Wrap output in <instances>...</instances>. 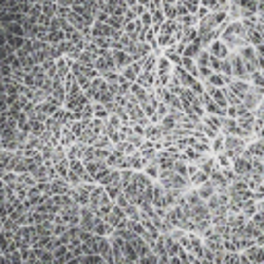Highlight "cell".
<instances>
[{
  "label": "cell",
  "mask_w": 264,
  "mask_h": 264,
  "mask_svg": "<svg viewBox=\"0 0 264 264\" xmlns=\"http://www.w3.org/2000/svg\"><path fill=\"white\" fill-rule=\"evenodd\" d=\"M231 21L229 19V13L227 10H209L202 19H198V36H200V41L204 45V50H206V45H209L211 41L215 39H219L221 36V31L225 29V25Z\"/></svg>",
  "instance_id": "6da1fadb"
},
{
  "label": "cell",
  "mask_w": 264,
  "mask_h": 264,
  "mask_svg": "<svg viewBox=\"0 0 264 264\" xmlns=\"http://www.w3.org/2000/svg\"><path fill=\"white\" fill-rule=\"evenodd\" d=\"M229 60H231V78H239V81H248L250 75L258 68L254 45H246L242 50L231 52Z\"/></svg>",
  "instance_id": "7a4b0ae2"
},
{
  "label": "cell",
  "mask_w": 264,
  "mask_h": 264,
  "mask_svg": "<svg viewBox=\"0 0 264 264\" xmlns=\"http://www.w3.org/2000/svg\"><path fill=\"white\" fill-rule=\"evenodd\" d=\"M219 39L229 48V52H235V50H242L246 48L248 43V38H246V29L242 25V21H229L225 29L221 31Z\"/></svg>",
  "instance_id": "3957f363"
},
{
  "label": "cell",
  "mask_w": 264,
  "mask_h": 264,
  "mask_svg": "<svg viewBox=\"0 0 264 264\" xmlns=\"http://www.w3.org/2000/svg\"><path fill=\"white\" fill-rule=\"evenodd\" d=\"M184 33V27L180 25L178 19H165V23L157 29V45L161 50L169 48V45H176Z\"/></svg>",
  "instance_id": "277c9868"
},
{
  "label": "cell",
  "mask_w": 264,
  "mask_h": 264,
  "mask_svg": "<svg viewBox=\"0 0 264 264\" xmlns=\"http://www.w3.org/2000/svg\"><path fill=\"white\" fill-rule=\"evenodd\" d=\"M171 76H174V64L161 54L157 58V66H155V89L167 87L171 83Z\"/></svg>",
  "instance_id": "5b68a950"
},
{
  "label": "cell",
  "mask_w": 264,
  "mask_h": 264,
  "mask_svg": "<svg viewBox=\"0 0 264 264\" xmlns=\"http://www.w3.org/2000/svg\"><path fill=\"white\" fill-rule=\"evenodd\" d=\"M250 141L246 139H239V136H225V147H223V153L229 157V159H235L237 157H242L244 151H246V147H248Z\"/></svg>",
  "instance_id": "8992f818"
},
{
  "label": "cell",
  "mask_w": 264,
  "mask_h": 264,
  "mask_svg": "<svg viewBox=\"0 0 264 264\" xmlns=\"http://www.w3.org/2000/svg\"><path fill=\"white\" fill-rule=\"evenodd\" d=\"M202 108H204V113H211V116H219V118L227 116V110L223 106H219L215 99H211L206 93H202Z\"/></svg>",
  "instance_id": "52a82bcc"
},
{
  "label": "cell",
  "mask_w": 264,
  "mask_h": 264,
  "mask_svg": "<svg viewBox=\"0 0 264 264\" xmlns=\"http://www.w3.org/2000/svg\"><path fill=\"white\" fill-rule=\"evenodd\" d=\"M206 52H209V54L213 56V58H217V60H225L227 56L231 54V52H229V48H227V45H225L221 39L211 41L209 45H206Z\"/></svg>",
  "instance_id": "ba28073f"
},
{
  "label": "cell",
  "mask_w": 264,
  "mask_h": 264,
  "mask_svg": "<svg viewBox=\"0 0 264 264\" xmlns=\"http://www.w3.org/2000/svg\"><path fill=\"white\" fill-rule=\"evenodd\" d=\"M143 136L147 141H153V143H161L163 136H165V130L161 128V124H147L145 130H143Z\"/></svg>",
  "instance_id": "9c48e42d"
},
{
  "label": "cell",
  "mask_w": 264,
  "mask_h": 264,
  "mask_svg": "<svg viewBox=\"0 0 264 264\" xmlns=\"http://www.w3.org/2000/svg\"><path fill=\"white\" fill-rule=\"evenodd\" d=\"M204 93L209 95L211 99H215L219 106H223L225 110L229 108V103H227V95H225V87H211V85H204Z\"/></svg>",
  "instance_id": "30bf717a"
},
{
  "label": "cell",
  "mask_w": 264,
  "mask_h": 264,
  "mask_svg": "<svg viewBox=\"0 0 264 264\" xmlns=\"http://www.w3.org/2000/svg\"><path fill=\"white\" fill-rule=\"evenodd\" d=\"M120 75H122L128 83H136V78H139V75H141V60H134V62H130L128 66H124L122 71H120Z\"/></svg>",
  "instance_id": "8fae6325"
},
{
  "label": "cell",
  "mask_w": 264,
  "mask_h": 264,
  "mask_svg": "<svg viewBox=\"0 0 264 264\" xmlns=\"http://www.w3.org/2000/svg\"><path fill=\"white\" fill-rule=\"evenodd\" d=\"M136 85H141L147 91H155V71H141Z\"/></svg>",
  "instance_id": "7c38bea8"
},
{
  "label": "cell",
  "mask_w": 264,
  "mask_h": 264,
  "mask_svg": "<svg viewBox=\"0 0 264 264\" xmlns=\"http://www.w3.org/2000/svg\"><path fill=\"white\" fill-rule=\"evenodd\" d=\"M112 56H113V62H116L118 71H122L124 66H128L130 62H134L132 56L128 52H124V50H112Z\"/></svg>",
  "instance_id": "4fadbf2b"
},
{
  "label": "cell",
  "mask_w": 264,
  "mask_h": 264,
  "mask_svg": "<svg viewBox=\"0 0 264 264\" xmlns=\"http://www.w3.org/2000/svg\"><path fill=\"white\" fill-rule=\"evenodd\" d=\"M231 81V76H225V75H221V73H213L209 78L204 81V85H211V87H227V83Z\"/></svg>",
  "instance_id": "5bb4252c"
},
{
  "label": "cell",
  "mask_w": 264,
  "mask_h": 264,
  "mask_svg": "<svg viewBox=\"0 0 264 264\" xmlns=\"http://www.w3.org/2000/svg\"><path fill=\"white\" fill-rule=\"evenodd\" d=\"M161 6H163L165 19H178V13H176L178 0H161Z\"/></svg>",
  "instance_id": "9a60e30c"
},
{
  "label": "cell",
  "mask_w": 264,
  "mask_h": 264,
  "mask_svg": "<svg viewBox=\"0 0 264 264\" xmlns=\"http://www.w3.org/2000/svg\"><path fill=\"white\" fill-rule=\"evenodd\" d=\"M248 83H250V85H254V87L264 89V68H256V71L250 75Z\"/></svg>",
  "instance_id": "2e32d148"
},
{
  "label": "cell",
  "mask_w": 264,
  "mask_h": 264,
  "mask_svg": "<svg viewBox=\"0 0 264 264\" xmlns=\"http://www.w3.org/2000/svg\"><path fill=\"white\" fill-rule=\"evenodd\" d=\"M223 147H225V134L215 136V139L211 141V153H213V155L223 153Z\"/></svg>",
  "instance_id": "e0dca14e"
},
{
  "label": "cell",
  "mask_w": 264,
  "mask_h": 264,
  "mask_svg": "<svg viewBox=\"0 0 264 264\" xmlns=\"http://www.w3.org/2000/svg\"><path fill=\"white\" fill-rule=\"evenodd\" d=\"M178 21H180V25H182L184 29H188V27H196V25H198V17L194 15V13L184 15V17H180Z\"/></svg>",
  "instance_id": "ac0fdd59"
},
{
  "label": "cell",
  "mask_w": 264,
  "mask_h": 264,
  "mask_svg": "<svg viewBox=\"0 0 264 264\" xmlns=\"http://www.w3.org/2000/svg\"><path fill=\"white\" fill-rule=\"evenodd\" d=\"M254 52H256V62H258V68H264V43L254 45Z\"/></svg>",
  "instance_id": "d6986e66"
},
{
  "label": "cell",
  "mask_w": 264,
  "mask_h": 264,
  "mask_svg": "<svg viewBox=\"0 0 264 264\" xmlns=\"http://www.w3.org/2000/svg\"><path fill=\"white\" fill-rule=\"evenodd\" d=\"M139 23H141V25H143L145 29H149V27L153 25V21H151V13H149V10H145V13L139 17Z\"/></svg>",
  "instance_id": "ffe728a7"
},
{
  "label": "cell",
  "mask_w": 264,
  "mask_h": 264,
  "mask_svg": "<svg viewBox=\"0 0 264 264\" xmlns=\"http://www.w3.org/2000/svg\"><path fill=\"white\" fill-rule=\"evenodd\" d=\"M200 6H204L206 10H221V6H219L217 0H200Z\"/></svg>",
  "instance_id": "44dd1931"
},
{
  "label": "cell",
  "mask_w": 264,
  "mask_h": 264,
  "mask_svg": "<svg viewBox=\"0 0 264 264\" xmlns=\"http://www.w3.org/2000/svg\"><path fill=\"white\" fill-rule=\"evenodd\" d=\"M95 116L101 118V120H108V118H110V112H108L106 106H97V108H95Z\"/></svg>",
  "instance_id": "7402d4cb"
}]
</instances>
